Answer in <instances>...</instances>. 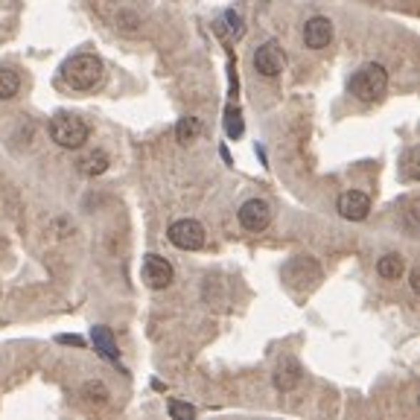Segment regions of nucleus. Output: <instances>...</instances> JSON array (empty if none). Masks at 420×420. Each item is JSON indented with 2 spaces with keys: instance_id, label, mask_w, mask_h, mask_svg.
Here are the masks:
<instances>
[{
  "instance_id": "f257e3e1",
  "label": "nucleus",
  "mask_w": 420,
  "mask_h": 420,
  "mask_svg": "<svg viewBox=\"0 0 420 420\" xmlns=\"http://www.w3.org/2000/svg\"><path fill=\"white\" fill-rule=\"evenodd\" d=\"M106 76V64L100 56H91V53H79L71 56L68 61L61 64V79L68 82L73 91H93L96 85L103 82Z\"/></svg>"
},
{
  "instance_id": "f03ea898",
  "label": "nucleus",
  "mask_w": 420,
  "mask_h": 420,
  "mask_svg": "<svg viewBox=\"0 0 420 420\" xmlns=\"http://www.w3.org/2000/svg\"><path fill=\"white\" fill-rule=\"evenodd\" d=\"M347 88L359 103H377V100H382V93L389 91V71H385L379 61H368L350 76Z\"/></svg>"
},
{
  "instance_id": "7ed1b4c3",
  "label": "nucleus",
  "mask_w": 420,
  "mask_h": 420,
  "mask_svg": "<svg viewBox=\"0 0 420 420\" xmlns=\"http://www.w3.org/2000/svg\"><path fill=\"white\" fill-rule=\"evenodd\" d=\"M50 138L61 146V149H82L85 140L91 138V128L82 117L68 114V111H58L50 120Z\"/></svg>"
},
{
  "instance_id": "20e7f679",
  "label": "nucleus",
  "mask_w": 420,
  "mask_h": 420,
  "mask_svg": "<svg viewBox=\"0 0 420 420\" xmlns=\"http://www.w3.org/2000/svg\"><path fill=\"white\" fill-rule=\"evenodd\" d=\"M283 280L295 289V292H307V289H312V286H318V280H321V266L312 260V257H307V254H301V257H292V260L286 263V269H283Z\"/></svg>"
},
{
  "instance_id": "39448f33",
  "label": "nucleus",
  "mask_w": 420,
  "mask_h": 420,
  "mask_svg": "<svg viewBox=\"0 0 420 420\" xmlns=\"http://www.w3.org/2000/svg\"><path fill=\"white\" fill-rule=\"evenodd\" d=\"M170 242L181 251H202L205 242H208V234H205V225L196 222V219H175L167 231Z\"/></svg>"
},
{
  "instance_id": "423d86ee",
  "label": "nucleus",
  "mask_w": 420,
  "mask_h": 420,
  "mask_svg": "<svg viewBox=\"0 0 420 420\" xmlns=\"http://www.w3.org/2000/svg\"><path fill=\"white\" fill-rule=\"evenodd\" d=\"M240 225L248 231V234H263L269 225H272V208L266 199H248L242 208H240Z\"/></svg>"
},
{
  "instance_id": "0eeeda50",
  "label": "nucleus",
  "mask_w": 420,
  "mask_h": 420,
  "mask_svg": "<svg viewBox=\"0 0 420 420\" xmlns=\"http://www.w3.org/2000/svg\"><path fill=\"white\" fill-rule=\"evenodd\" d=\"M283 68H286V56H283V50H280L277 41H266L263 47H257V53H254V71L260 73V76L275 79V76L283 73Z\"/></svg>"
},
{
  "instance_id": "6e6552de",
  "label": "nucleus",
  "mask_w": 420,
  "mask_h": 420,
  "mask_svg": "<svg viewBox=\"0 0 420 420\" xmlns=\"http://www.w3.org/2000/svg\"><path fill=\"white\" fill-rule=\"evenodd\" d=\"M173 277H175V269L167 257H160V254L143 257V280L149 289H167L173 283Z\"/></svg>"
},
{
  "instance_id": "1a4fd4ad",
  "label": "nucleus",
  "mask_w": 420,
  "mask_h": 420,
  "mask_svg": "<svg viewBox=\"0 0 420 420\" xmlns=\"http://www.w3.org/2000/svg\"><path fill=\"white\" fill-rule=\"evenodd\" d=\"M336 210L347 222H362L371 213V199L365 196L362 190H344L342 196L336 199Z\"/></svg>"
},
{
  "instance_id": "9d476101",
  "label": "nucleus",
  "mask_w": 420,
  "mask_h": 420,
  "mask_svg": "<svg viewBox=\"0 0 420 420\" xmlns=\"http://www.w3.org/2000/svg\"><path fill=\"white\" fill-rule=\"evenodd\" d=\"M333 41V21L324 15H315L304 24V44L309 50H324Z\"/></svg>"
},
{
  "instance_id": "9b49d317",
  "label": "nucleus",
  "mask_w": 420,
  "mask_h": 420,
  "mask_svg": "<svg viewBox=\"0 0 420 420\" xmlns=\"http://www.w3.org/2000/svg\"><path fill=\"white\" fill-rule=\"evenodd\" d=\"M91 344H93V350L100 353L103 359H108V362H114V365H117L120 350H117V342H114V336H111V330H108V327H103V324L91 327Z\"/></svg>"
},
{
  "instance_id": "f8f14e48",
  "label": "nucleus",
  "mask_w": 420,
  "mask_h": 420,
  "mask_svg": "<svg viewBox=\"0 0 420 420\" xmlns=\"http://www.w3.org/2000/svg\"><path fill=\"white\" fill-rule=\"evenodd\" d=\"M301 365L295 362V359H283L277 368H275V389H280V391H292L295 385L301 382Z\"/></svg>"
},
{
  "instance_id": "ddd939ff",
  "label": "nucleus",
  "mask_w": 420,
  "mask_h": 420,
  "mask_svg": "<svg viewBox=\"0 0 420 420\" xmlns=\"http://www.w3.org/2000/svg\"><path fill=\"white\" fill-rule=\"evenodd\" d=\"M406 272V263H403V257L400 254H382L379 260H377V275L382 280H400V275Z\"/></svg>"
},
{
  "instance_id": "4468645a",
  "label": "nucleus",
  "mask_w": 420,
  "mask_h": 420,
  "mask_svg": "<svg viewBox=\"0 0 420 420\" xmlns=\"http://www.w3.org/2000/svg\"><path fill=\"white\" fill-rule=\"evenodd\" d=\"M216 29L222 32L225 39H231V41H237V39H242V18H240V12H234V9H228V12H222V18H219V24H216Z\"/></svg>"
},
{
  "instance_id": "2eb2a0df",
  "label": "nucleus",
  "mask_w": 420,
  "mask_h": 420,
  "mask_svg": "<svg viewBox=\"0 0 420 420\" xmlns=\"http://www.w3.org/2000/svg\"><path fill=\"white\" fill-rule=\"evenodd\" d=\"M79 170H82L88 178L103 175V173L108 170V155H106V152H100V149L91 152L88 158H82V160H79Z\"/></svg>"
},
{
  "instance_id": "dca6fc26",
  "label": "nucleus",
  "mask_w": 420,
  "mask_h": 420,
  "mask_svg": "<svg viewBox=\"0 0 420 420\" xmlns=\"http://www.w3.org/2000/svg\"><path fill=\"white\" fill-rule=\"evenodd\" d=\"M21 91V76L12 68H0V100H12Z\"/></svg>"
},
{
  "instance_id": "f3484780",
  "label": "nucleus",
  "mask_w": 420,
  "mask_h": 420,
  "mask_svg": "<svg viewBox=\"0 0 420 420\" xmlns=\"http://www.w3.org/2000/svg\"><path fill=\"white\" fill-rule=\"evenodd\" d=\"M175 138H178V143H193L199 138V120L196 117H181L178 123H175Z\"/></svg>"
},
{
  "instance_id": "a211bd4d",
  "label": "nucleus",
  "mask_w": 420,
  "mask_h": 420,
  "mask_svg": "<svg viewBox=\"0 0 420 420\" xmlns=\"http://www.w3.org/2000/svg\"><path fill=\"white\" fill-rule=\"evenodd\" d=\"M417 155H420V149H417V146L406 149V155H403V160H400V178H403V181H417V178H420V170H417Z\"/></svg>"
},
{
  "instance_id": "6ab92c4d",
  "label": "nucleus",
  "mask_w": 420,
  "mask_h": 420,
  "mask_svg": "<svg viewBox=\"0 0 420 420\" xmlns=\"http://www.w3.org/2000/svg\"><path fill=\"white\" fill-rule=\"evenodd\" d=\"M242 132H245V123H242V114H240V108H228L225 111V135H228L231 140H240L242 138Z\"/></svg>"
},
{
  "instance_id": "aec40b11",
  "label": "nucleus",
  "mask_w": 420,
  "mask_h": 420,
  "mask_svg": "<svg viewBox=\"0 0 420 420\" xmlns=\"http://www.w3.org/2000/svg\"><path fill=\"white\" fill-rule=\"evenodd\" d=\"M82 397H85L88 403H106V400H108L106 382H100V379H88V382L82 385Z\"/></svg>"
},
{
  "instance_id": "412c9836",
  "label": "nucleus",
  "mask_w": 420,
  "mask_h": 420,
  "mask_svg": "<svg viewBox=\"0 0 420 420\" xmlns=\"http://www.w3.org/2000/svg\"><path fill=\"white\" fill-rule=\"evenodd\" d=\"M167 411H170L173 420H193V417L199 414L196 406H190V403H184V400H175V397L167 403Z\"/></svg>"
},
{
  "instance_id": "4be33fe9",
  "label": "nucleus",
  "mask_w": 420,
  "mask_h": 420,
  "mask_svg": "<svg viewBox=\"0 0 420 420\" xmlns=\"http://www.w3.org/2000/svg\"><path fill=\"white\" fill-rule=\"evenodd\" d=\"M61 344H76V347H85V339L82 336H58Z\"/></svg>"
},
{
  "instance_id": "5701e85b",
  "label": "nucleus",
  "mask_w": 420,
  "mask_h": 420,
  "mask_svg": "<svg viewBox=\"0 0 420 420\" xmlns=\"http://www.w3.org/2000/svg\"><path fill=\"white\" fill-rule=\"evenodd\" d=\"M409 280H411V292H420V272H411Z\"/></svg>"
}]
</instances>
